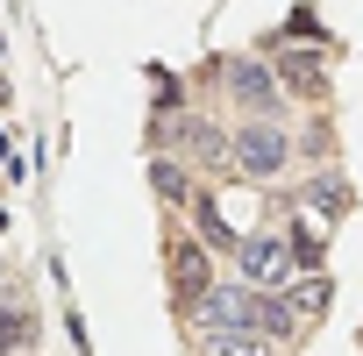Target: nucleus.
Masks as SVG:
<instances>
[{
    "mask_svg": "<svg viewBox=\"0 0 363 356\" xmlns=\"http://www.w3.org/2000/svg\"><path fill=\"white\" fill-rule=\"evenodd\" d=\"M292 128L285 121H242L235 135H228V164H235V178H250V186H278V178L292 171Z\"/></svg>",
    "mask_w": 363,
    "mask_h": 356,
    "instance_id": "nucleus-1",
    "label": "nucleus"
},
{
    "mask_svg": "<svg viewBox=\"0 0 363 356\" xmlns=\"http://www.w3.org/2000/svg\"><path fill=\"white\" fill-rule=\"evenodd\" d=\"M221 93H228L250 121H278V107H285L278 72H271L264 57H228V65H221Z\"/></svg>",
    "mask_w": 363,
    "mask_h": 356,
    "instance_id": "nucleus-2",
    "label": "nucleus"
},
{
    "mask_svg": "<svg viewBox=\"0 0 363 356\" xmlns=\"http://www.w3.org/2000/svg\"><path fill=\"white\" fill-rule=\"evenodd\" d=\"M186 328H257V285L214 278V285L186 306Z\"/></svg>",
    "mask_w": 363,
    "mask_h": 356,
    "instance_id": "nucleus-3",
    "label": "nucleus"
},
{
    "mask_svg": "<svg viewBox=\"0 0 363 356\" xmlns=\"http://www.w3.org/2000/svg\"><path fill=\"white\" fill-rule=\"evenodd\" d=\"M235 271H242V285H292V243L278 235V228H250L242 243H235Z\"/></svg>",
    "mask_w": 363,
    "mask_h": 356,
    "instance_id": "nucleus-4",
    "label": "nucleus"
},
{
    "mask_svg": "<svg viewBox=\"0 0 363 356\" xmlns=\"http://www.w3.org/2000/svg\"><path fill=\"white\" fill-rule=\"evenodd\" d=\"M171 278H178V299H200L207 285H214V250L200 243V235H171Z\"/></svg>",
    "mask_w": 363,
    "mask_h": 356,
    "instance_id": "nucleus-5",
    "label": "nucleus"
},
{
    "mask_svg": "<svg viewBox=\"0 0 363 356\" xmlns=\"http://www.w3.org/2000/svg\"><path fill=\"white\" fill-rule=\"evenodd\" d=\"M178 143H186V157H193V164H207V171H228V135H221L207 114H186V121H178Z\"/></svg>",
    "mask_w": 363,
    "mask_h": 356,
    "instance_id": "nucleus-6",
    "label": "nucleus"
},
{
    "mask_svg": "<svg viewBox=\"0 0 363 356\" xmlns=\"http://www.w3.org/2000/svg\"><path fill=\"white\" fill-rule=\"evenodd\" d=\"M271 72H278V93H285V86H292V93H306V100H320V93H328V72H320V57H306V50H285Z\"/></svg>",
    "mask_w": 363,
    "mask_h": 356,
    "instance_id": "nucleus-7",
    "label": "nucleus"
},
{
    "mask_svg": "<svg viewBox=\"0 0 363 356\" xmlns=\"http://www.w3.org/2000/svg\"><path fill=\"white\" fill-rule=\"evenodd\" d=\"M264 335L257 328H193V356H257Z\"/></svg>",
    "mask_w": 363,
    "mask_h": 356,
    "instance_id": "nucleus-8",
    "label": "nucleus"
},
{
    "mask_svg": "<svg viewBox=\"0 0 363 356\" xmlns=\"http://www.w3.org/2000/svg\"><path fill=\"white\" fill-rule=\"evenodd\" d=\"M150 186H157L164 207H193V164L186 157H157L150 164Z\"/></svg>",
    "mask_w": 363,
    "mask_h": 356,
    "instance_id": "nucleus-9",
    "label": "nucleus"
},
{
    "mask_svg": "<svg viewBox=\"0 0 363 356\" xmlns=\"http://www.w3.org/2000/svg\"><path fill=\"white\" fill-rule=\"evenodd\" d=\"M186 214H193V228H200V243H207L214 257H235V243H242V235L221 221V207H214L207 193H193V207H186Z\"/></svg>",
    "mask_w": 363,
    "mask_h": 356,
    "instance_id": "nucleus-10",
    "label": "nucleus"
},
{
    "mask_svg": "<svg viewBox=\"0 0 363 356\" xmlns=\"http://www.w3.org/2000/svg\"><path fill=\"white\" fill-rule=\"evenodd\" d=\"M306 207H313V214H328V221H335V214H349V186H342V171H335V164L306 171Z\"/></svg>",
    "mask_w": 363,
    "mask_h": 356,
    "instance_id": "nucleus-11",
    "label": "nucleus"
},
{
    "mask_svg": "<svg viewBox=\"0 0 363 356\" xmlns=\"http://www.w3.org/2000/svg\"><path fill=\"white\" fill-rule=\"evenodd\" d=\"M36 342V321H29V306L22 299H0V356H22Z\"/></svg>",
    "mask_w": 363,
    "mask_h": 356,
    "instance_id": "nucleus-12",
    "label": "nucleus"
},
{
    "mask_svg": "<svg viewBox=\"0 0 363 356\" xmlns=\"http://www.w3.org/2000/svg\"><path fill=\"white\" fill-rule=\"evenodd\" d=\"M285 292H292V321H320V313H328V292H335V285H328V278L313 271V278H292Z\"/></svg>",
    "mask_w": 363,
    "mask_h": 356,
    "instance_id": "nucleus-13",
    "label": "nucleus"
},
{
    "mask_svg": "<svg viewBox=\"0 0 363 356\" xmlns=\"http://www.w3.org/2000/svg\"><path fill=\"white\" fill-rule=\"evenodd\" d=\"M257 335H264V342H292V335H299L292 306H285V299H271V292H257Z\"/></svg>",
    "mask_w": 363,
    "mask_h": 356,
    "instance_id": "nucleus-14",
    "label": "nucleus"
}]
</instances>
